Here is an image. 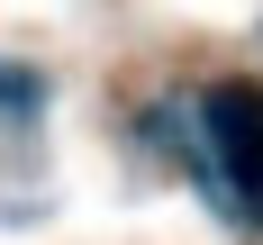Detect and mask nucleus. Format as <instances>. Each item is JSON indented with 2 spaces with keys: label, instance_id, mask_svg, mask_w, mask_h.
Returning <instances> with one entry per match:
<instances>
[{
  "label": "nucleus",
  "instance_id": "f257e3e1",
  "mask_svg": "<svg viewBox=\"0 0 263 245\" xmlns=\"http://www.w3.org/2000/svg\"><path fill=\"white\" fill-rule=\"evenodd\" d=\"M200 173L236 218H263V91L227 82L200 100Z\"/></svg>",
  "mask_w": 263,
  "mask_h": 245
}]
</instances>
